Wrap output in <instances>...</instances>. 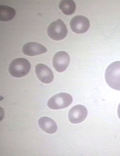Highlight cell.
<instances>
[{"mask_svg": "<svg viewBox=\"0 0 120 156\" xmlns=\"http://www.w3.org/2000/svg\"><path fill=\"white\" fill-rule=\"evenodd\" d=\"M15 10L8 6L0 5V20L3 22L12 20L16 15Z\"/></svg>", "mask_w": 120, "mask_h": 156, "instance_id": "obj_11", "label": "cell"}, {"mask_svg": "<svg viewBox=\"0 0 120 156\" xmlns=\"http://www.w3.org/2000/svg\"><path fill=\"white\" fill-rule=\"evenodd\" d=\"M68 54L64 51L58 52L54 55L52 59L53 67L57 72H62L64 71L70 62Z\"/></svg>", "mask_w": 120, "mask_h": 156, "instance_id": "obj_6", "label": "cell"}, {"mask_svg": "<svg viewBox=\"0 0 120 156\" xmlns=\"http://www.w3.org/2000/svg\"><path fill=\"white\" fill-rule=\"evenodd\" d=\"M35 71L37 77L42 83L48 84L53 79L54 75L52 71L45 65L37 64L35 66Z\"/></svg>", "mask_w": 120, "mask_h": 156, "instance_id": "obj_8", "label": "cell"}, {"mask_svg": "<svg viewBox=\"0 0 120 156\" xmlns=\"http://www.w3.org/2000/svg\"><path fill=\"white\" fill-rule=\"evenodd\" d=\"M105 77L110 87L120 90V61H115L108 66L106 70Z\"/></svg>", "mask_w": 120, "mask_h": 156, "instance_id": "obj_1", "label": "cell"}, {"mask_svg": "<svg viewBox=\"0 0 120 156\" xmlns=\"http://www.w3.org/2000/svg\"><path fill=\"white\" fill-rule=\"evenodd\" d=\"M70 26L72 31L77 34L86 32L90 27V22L86 17L76 15L73 17L70 21Z\"/></svg>", "mask_w": 120, "mask_h": 156, "instance_id": "obj_5", "label": "cell"}, {"mask_svg": "<svg viewBox=\"0 0 120 156\" xmlns=\"http://www.w3.org/2000/svg\"><path fill=\"white\" fill-rule=\"evenodd\" d=\"M58 7L62 12L66 15H70L75 12L76 5L72 0H62L60 2Z\"/></svg>", "mask_w": 120, "mask_h": 156, "instance_id": "obj_12", "label": "cell"}, {"mask_svg": "<svg viewBox=\"0 0 120 156\" xmlns=\"http://www.w3.org/2000/svg\"><path fill=\"white\" fill-rule=\"evenodd\" d=\"M47 33L52 39L60 41L64 39L67 36L68 30L65 24L60 19L52 22L47 29Z\"/></svg>", "mask_w": 120, "mask_h": 156, "instance_id": "obj_3", "label": "cell"}, {"mask_svg": "<svg viewBox=\"0 0 120 156\" xmlns=\"http://www.w3.org/2000/svg\"><path fill=\"white\" fill-rule=\"evenodd\" d=\"M73 98L69 94L65 93H57L51 97L48 100L47 106L54 110L65 108L72 102Z\"/></svg>", "mask_w": 120, "mask_h": 156, "instance_id": "obj_4", "label": "cell"}, {"mask_svg": "<svg viewBox=\"0 0 120 156\" xmlns=\"http://www.w3.org/2000/svg\"><path fill=\"white\" fill-rule=\"evenodd\" d=\"M31 68L29 61L23 58L14 59L10 63L9 67V72L13 77L20 78L27 75Z\"/></svg>", "mask_w": 120, "mask_h": 156, "instance_id": "obj_2", "label": "cell"}, {"mask_svg": "<svg viewBox=\"0 0 120 156\" xmlns=\"http://www.w3.org/2000/svg\"><path fill=\"white\" fill-rule=\"evenodd\" d=\"M46 48L43 45L37 42H30L25 44L22 47L23 53L27 56H35L46 52Z\"/></svg>", "mask_w": 120, "mask_h": 156, "instance_id": "obj_9", "label": "cell"}, {"mask_svg": "<svg viewBox=\"0 0 120 156\" xmlns=\"http://www.w3.org/2000/svg\"><path fill=\"white\" fill-rule=\"evenodd\" d=\"M86 108L81 105H75L69 110L68 118L69 121L73 124H78L82 122L87 115Z\"/></svg>", "mask_w": 120, "mask_h": 156, "instance_id": "obj_7", "label": "cell"}, {"mask_svg": "<svg viewBox=\"0 0 120 156\" xmlns=\"http://www.w3.org/2000/svg\"><path fill=\"white\" fill-rule=\"evenodd\" d=\"M38 124L43 131L49 134L54 133L57 130L56 122L52 119L47 117L40 118L38 120Z\"/></svg>", "mask_w": 120, "mask_h": 156, "instance_id": "obj_10", "label": "cell"}, {"mask_svg": "<svg viewBox=\"0 0 120 156\" xmlns=\"http://www.w3.org/2000/svg\"><path fill=\"white\" fill-rule=\"evenodd\" d=\"M117 114L119 118L120 119V103L118 105L117 109Z\"/></svg>", "mask_w": 120, "mask_h": 156, "instance_id": "obj_13", "label": "cell"}]
</instances>
